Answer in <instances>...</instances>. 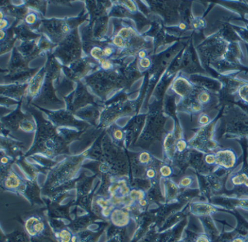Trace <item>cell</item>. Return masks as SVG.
<instances>
[{
  "label": "cell",
  "mask_w": 248,
  "mask_h": 242,
  "mask_svg": "<svg viewBox=\"0 0 248 242\" xmlns=\"http://www.w3.org/2000/svg\"><path fill=\"white\" fill-rule=\"evenodd\" d=\"M194 242H212L210 236L206 233H201L196 236Z\"/></svg>",
  "instance_id": "obj_15"
},
{
  "label": "cell",
  "mask_w": 248,
  "mask_h": 242,
  "mask_svg": "<svg viewBox=\"0 0 248 242\" xmlns=\"http://www.w3.org/2000/svg\"><path fill=\"white\" fill-rule=\"evenodd\" d=\"M139 160L142 163H148L152 160V157H151L149 153L144 152V153H142L140 156H139Z\"/></svg>",
  "instance_id": "obj_16"
},
{
  "label": "cell",
  "mask_w": 248,
  "mask_h": 242,
  "mask_svg": "<svg viewBox=\"0 0 248 242\" xmlns=\"http://www.w3.org/2000/svg\"><path fill=\"white\" fill-rule=\"evenodd\" d=\"M125 4L127 5V7H128L129 10H132V11H135V10H136V5H135L134 3L132 2V1H125Z\"/></svg>",
  "instance_id": "obj_26"
},
{
  "label": "cell",
  "mask_w": 248,
  "mask_h": 242,
  "mask_svg": "<svg viewBox=\"0 0 248 242\" xmlns=\"http://www.w3.org/2000/svg\"><path fill=\"white\" fill-rule=\"evenodd\" d=\"M159 173L162 177H170L172 173V168L168 166V165H164V166H161L160 169H159Z\"/></svg>",
  "instance_id": "obj_11"
},
{
  "label": "cell",
  "mask_w": 248,
  "mask_h": 242,
  "mask_svg": "<svg viewBox=\"0 0 248 242\" xmlns=\"http://www.w3.org/2000/svg\"><path fill=\"white\" fill-rule=\"evenodd\" d=\"M8 162V158H6V157H2V163H5Z\"/></svg>",
  "instance_id": "obj_33"
},
{
  "label": "cell",
  "mask_w": 248,
  "mask_h": 242,
  "mask_svg": "<svg viewBox=\"0 0 248 242\" xmlns=\"http://www.w3.org/2000/svg\"><path fill=\"white\" fill-rule=\"evenodd\" d=\"M210 99H211V96L207 90H202L197 96V102L201 104L202 105L209 103Z\"/></svg>",
  "instance_id": "obj_7"
},
{
  "label": "cell",
  "mask_w": 248,
  "mask_h": 242,
  "mask_svg": "<svg viewBox=\"0 0 248 242\" xmlns=\"http://www.w3.org/2000/svg\"><path fill=\"white\" fill-rule=\"evenodd\" d=\"M176 242H184V240H183V239H181V240L177 241Z\"/></svg>",
  "instance_id": "obj_35"
},
{
  "label": "cell",
  "mask_w": 248,
  "mask_h": 242,
  "mask_svg": "<svg viewBox=\"0 0 248 242\" xmlns=\"http://www.w3.org/2000/svg\"><path fill=\"white\" fill-rule=\"evenodd\" d=\"M7 26H8V21H7V20H5V19L1 20V21H0V28H1V30L5 29Z\"/></svg>",
  "instance_id": "obj_28"
},
{
  "label": "cell",
  "mask_w": 248,
  "mask_h": 242,
  "mask_svg": "<svg viewBox=\"0 0 248 242\" xmlns=\"http://www.w3.org/2000/svg\"><path fill=\"white\" fill-rule=\"evenodd\" d=\"M26 21L29 24H33L36 21V16L34 14H30L26 17Z\"/></svg>",
  "instance_id": "obj_23"
},
{
  "label": "cell",
  "mask_w": 248,
  "mask_h": 242,
  "mask_svg": "<svg viewBox=\"0 0 248 242\" xmlns=\"http://www.w3.org/2000/svg\"><path fill=\"white\" fill-rule=\"evenodd\" d=\"M99 61L101 67L104 69H111V67H112V64L110 62V61L105 59V58H102V59L100 60Z\"/></svg>",
  "instance_id": "obj_18"
},
{
  "label": "cell",
  "mask_w": 248,
  "mask_h": 242,
  "mask_svg": "<svg viewBox=\"0 0 248 242\" xmlns=\"http://www.w3.org/2000/svg\"><path fill=\"white\" fill-rule=\"evenodd\" d=\"M178 27H179L180 29H181V30H184V29H186V23H181L179 25H178Z\"/></svg>",
  "instance_id": "obj_30"
},
{
  "label": "cell",
  "mask_w": 248,
  "mask_h": 242,
  "mask_svg": "<svg viewBox=\"0 0 248 242\" xmlns=\"http://www.w3.org/2000/svg\"><path fill=\"white\" fill-rule=\"evenodd\" d=\"M140 204H141L142 206H146V201H144V200H140Z\"/></svg>",
  "instance_id": "obj_32"
},
{
  "label": "cell",
  "mask_w": 248,
  "mask_h": 242,
  "mask_svg": "<svg viewBox=\"0 0 248 242\" xmlns=\"http://www.w3.org/2000/svg\"><path fill=\"white\" fill-rule=\"evenodd\" d=\"M175 137L172 133H170L168 134L166 138H165V141H164V147L167 152H171V150H174L175 149ZM176 150V149H175Z\"/></svg>",
  "instance_id": "obj_5"
},
{
  "label": "cell",
  "mask_w": 248,
  "mask_h": 242,
  "mask_svg": "<svg viewBox=\"0 0 248 242\" xmlns=\"http://www.w3.org/2000/svg\"><path fill=\"white\" fill-rule=\"evenodd\" d=\"M61 238L63 242H69L71 240L70 234L66 230H63L61 233Z\"/></svg>",
  "instance_id": "obj_21"
},
{
  "label": "cell",
  "mask_w": 248,
  "mask_h": 242,
  "mask_svg": "<svg viewBox=\"0 0 248 242\" xmlns=\"http://www.w3.org/2000/svg\"><path fill=\"white\" fill-rule=\"evenodd\" d=\"M133 32L131 29H128V28H123L119 32V35L122 36L123 38L128 37L131 34H133Z\"/></svg>",
  "instance_id": "obj_17"
},
{
  "label": "cell",
  "mask_w": 248,
  "mask_h": 242,
  "mask_svg": "<svg viewBox=\"0 0 248 242\" xmlns=\"http://www.w3.org/2000/svg\"><path fill=\"white\" fill-rule=\"evenodd\" d=\"M172 89L174 91L179 95L181 97H185L191 91V86L188 80H185V78L177 79L172 86Z\"/></svg>",
  "instance_id": "obj_3"
},
{
  "label": "cell",
  "mask_w": 248,
  "mask_h": 242,
  "mask_svg": "<svg viewBox=\"0 0 248 242\" xmlns=\"http://www.w3.org/2000/svg\"><path fill=\"white\" fill-rule=\"evenodd\" d=\"M146 176H147V177L150 178V179L155 178V176H156V172H155L154 169H149V170L146 172Z\"/></svg>",
  "instance_id": "obj_24"
},
{
  "label": "cell",
  "mask_w": 248,
  "mask_h": 242,
  "mask_svg": "<svg viewBox=\"0 0 248 242\" xmlns=\"http://www.w3.org/2000/svg\"><path fill=\"white\" fill-rule=\"evenodd\" d=\"M139 58H140V59H143V58H146V51H139Z\"/></svg>",
  "instance_id": "obj_29"
},
{
  "label": "cell",
  "mask_w": 248,
  "mask_h": 242,
  "mask_svg": "<svg viewBox=\"0 0 248 242\" xmlns=\"http://www.w3.org/2000/svg\"><path fill=\"white\" fill-rule=\"evenodd\" d=\"M5 32H4L3 30L0 31V38L1 39H3L4 37H5Z\"/></svg>",
  "instance_id": "obj_31"
},
{
  "label": "cell",
  "mask_w": 248,
  "mask_h": 242,
  "mask_svg": "<svg viewBox=\"0 0 248 242\" xmlns=\"http://www.w3.org/2000/svg\"><path fill=\"white\" fill-rule=\"evenodd\" d=\"M91 53L94 58L99 60V61L104 58V51L101 50V48H98V47H95V48H93Z\"/></svg>",
  "instance_id": "obj_12"
},
{
  "label": "cell",
  "mask_w": 248,
  "mask_h": 242,
  "mask_svg": "<svg viewBox=\"0 0 248 242\" xmlns=\"http://www.w3.org/2000/svg\"><path fill=\"white\" fill-rule=\"evenodd\" d=\"M113 42H114V45H117L119 48H122L124 45V41H123V38L122 36H120V35L116 36L115 38H114L113 39Z\"/></svg>",
  "instance_id": "obj_20"
},
{
  "label": "cell",
  "mask_w": 248,
  "mask_h": 242,
  "mask_svg": "<svg viewBox=\"0 0 248 242\" xmlns=\"http://www.w3.org/2000/svg\"><path fill=\"white\" fill-rule=\"evenodd\" d=\"M114 137H115L117 139L120 140L123 138V134L120 130H116L114 132Z\"/></svg>",
  "instance_id": "obj_25"
},
{
  "label": "cell",
  "mask_w": 248,
  "mask_h": 242,
  "mask_svg": "<svg viewBox=\"0 0 248 242\" xmlns=\"http://www.w3.org/2000/svg\"><path fill=\"white\" fill-rule=\"evenodd\" d=\"M113 51L110 47H107L104 50V56H108L112 53Z\"/></svg>",
  "instance_id": "obj_27"
},
{
  "label": "cell",
  "mask_w": 248,
  "mask_h": 242,
  "mask_svg": "<svg viewBox=\"0 0 248 242\" xmlns=\"http://www.w3.org/2000/svg\"><path fill=\"white\" fill-rule=\"evenodd\" d=\"M167 192H168V196L170 198H174L178 195L179 192V185H176L173 181L168 180L167 183Z\"/></svg>",
  "instance_id": "obj_4"
},
{
  "label": "cell",
  "mask_w": 248,
  "mask_h": 242,
  "mask_svg": "<svg viewBox=\"0 0 248 242\" xmlns=\"http://www.w3.org/2000/svg\"><path fill=\"white\" fill-rule=\"evenodd\" d=\"M204 160L206 164L209 166L216 164V153H207L204 156Z\"/></svg>",
  "instance_id": "obj_14"
},
{
  "label": "cell",
  "mask_w": 248,
  "mask_h": 242,
  "mask_svg": "<svg viewBox=\"0 0 248 242\" xmlns=\"http://www.w3.org/2000/svg\"><path fill=\"white\" fill-rule=\"evenodd\" d=\"M187 147H188V142L185 139L179 138V139L177 140L176 144H175V149L178 153H183V152L185 151Z\"/></svg>",
  "instance_id": "obj_10"
},
{
  "label": "cell",
  "mask_w": 248,
  "mask_h": 242,
  "mask_svg": "<svg viewBox=\"0 0 248 242\" xmlns=\"http://www.w3.org/2000/svg\"><path fill=\"white\" fill-rule=\"evenodd\" d=\"M244 185H245V186L247 188H248V177L247 178L246 181H245Z\"/></svg>",
  "instance_id": "obj_34"
},
{
  "label": "cell",
  "mask_w": 248,
  "mask_h": 242,
  "mask_svg": "<svg viewBox=\"0 0 248 242\" xmlns=\"http://www.w3.org/2000/svg\"><path fill=\"white\" fill-rule=\"evenodd\" d=\"M191 109L193 112H196V113H198V112H201L202 109V105L201 104L199 103L198 102H197L191 104Z\"/></svg>",
  "instance_id": "obj_19"
},
{
  "label": "cell",
  "mask_w": 248,
  "mask_h": 242,
  "mask_svg": "<svg viewBox=\"0 0 248 242\" xmlns=\"http://www.w3.org/2000/svg\"><path fill=\"white\" fill-rule=\"evenodd\" d=\"M216 163L219 167L224 169H231L234 167L237 162V157L233 150L223 149L216 153Z\"/></svg>",
  "instance_id": "obj_1"
},
{
  "label": "cell",
  "mask_w": 248,
  "mask_h": 242,
  "mask_svg": "<svg viewBox=\"0 0 248 242\" xmlns=\"http://www.w3.org/2000/svg\"><path fill=\"white\" fill-rule=\"evenodd\" d=\"M193 182H194V178L192 176H184L180 179L178 185H179L180 188H189L192 185Z\"/></svg>",
  "instance_id": "obj_8"
},
{
  "label": "cell",
  "mask_w": 248,
  "mask_h": 242,
  "mask_svg": "<svg viewBox=\"0 0 248 242\" xmlns=\"http://www.w3.org/2000/svg\"><path fill=\"white\" fill-rule=\"evenodd\" d=\"M151 61L148 58H143L140 60V66L143 68H148L150 67Z\"/></svg>",
  "instance_id": "obj_22"
},
{
  "label": "cell",
  "mask_w": 248,
  "mask_h": 242,
  "mask_svg": "<svg viewBox=\"0 0 248 242\" xmlns=\"http://www.w3.org/2000/svg\"><path fill=\"white\" fill-rule=\"evenodd\" d=\"M190 210L193 214L198 217H208L217 211V208L210 203L197 201L191 204Z\"/></svg>",
  "instance_id": "obj_2"
},
{
  "label": "cell",
  "mask_w": 248,
  "mask_h": 242,
  "mask_svg": "<svg viewBox=\"0 0 248 242\" xmlns=\"http://www.w3.org/2000/svg\"><path fill=\"white\" fill-rule=\"evenodd\" d=\"M197 121H198L199 125H202V126H206L210 124V118L207 114L202 113L200 114Z\"/></svg>",
  "instance_id": "obj_13"
},
{
  "label": "cell",
  "mask_w": 248,
  "mask_h": 242,
  "mask_svg": "<svg viewBox=\"0 0 248 242\" xmlns=\"http://www.w3.org/2000/svg\"><path fill=\"white\" fill-rule=\"evenodd\" d=\"M238 93L241 99L245 103L248 104V85L245 84L241 86L238 90Z\"/></svg>",
  "instance_id": "obj_9"
},
{
  "label": "cell",
  "mask_w": 248,
  "mask_h": 242,
  "mask_svg": "<svg viewBox=\"0 0 248 242\" xmlns=\"http://www.w3.org/2000/svg\"><path fill=\"white\" fill-rule=\"evenodd\" d=\"M248 177V175L246 173H239L237 174L233 175L231 178V182L232 185L234 186L239 187L244 185L247 178Z\"/></svg>",
  "instance_id": "obj_6"
}]
</instances>
